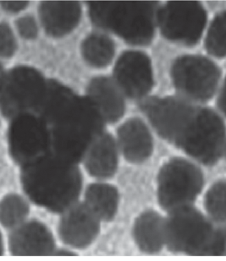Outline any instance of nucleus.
<instances>
[{
  "label": "nucleus",
  "mask_w": 226,
  "mask_h": 261,
  "mask_svg": "<svg viewBox=\"0 0 226 261\" xmlns=\"http://www.w3.org/2000/svg\"><path fill=\"white\" fill-rule=\"evenodd\" d=\"M41 117L51 133V152L77 165L84 160L102 135V122L89 101L82 99L56 82L47 84Z\"/></svg>",
  "instance_id": "nucleus-1"
},
{
  "label": "nucleus",
  "mask_w": 226,
  "mask_h": 261,
  "mask_svg": "<svg viewBox=\"0 0 226 261\" xmlns=\"http://www.w3.org/2000/svg\"><path fill=\"white\" fill-rule=\"evenodd\" d=\"M20 180L29 201L54 213L63 214L78 203L82 187L77 165L52 152L21 167Z\"/></svg>",
  "instance_id": "nucleus-2"
},
{
  "label": "nucleus",
  "mask_w": 226,
  "mask_h": 261,
  "mask_svg": "<svg viewBox=\"0 0 226 261\" xmlns=\"http://www.w3.org/2000/svg\"><path fill=\"white\" fill-rule=\"evenodd\" d=\"M91 17L97 25L128 42H149L154 34L155 4L152 2H91Z\"/></svg>",
  "instance_id": "nucleus-3"
},
{
  "label": "nucleus",
  "mask_w": 226,
  "mask_h": 261,
  "mask_svg": "<svg viewBox=\"0 0 226 261\" xmlns=\"http://www.w3.org/2000/svg\"><path fill=\"white\" fill-rule=\"evenodd\" d=\"M47 84L35 69L17 67L4 74L0 84V112L13 119L39 111L46 93Z\"/></svg>",
  "instance_id": "nucleus-4"
},
{
  "label": "nucleus",
  "mask_w": 226,
  "mask_h": 261,
  "mask_svg": "<svg viewBox=\"0 0 226 261\" xmlns=\"http://www.w3.org/2000/svg\"><path fill=\"white\" fill-rule=\"evenodd\" d=\"M203 185L202 171L196 165L174 158L167 162L159 173V203L169 213L192 206Z\"/></svg>",
  "instance_id": "nucleus-5"
},
{
  "label": "nucleus",
  "mask_w": 226,
  "mask_h": 261,
  "mask_svg": "<svg viewBox=\"0 0 226 261\" xmlns=\"http://www.w3.org/2000/svg\"><path fill=\"white\" fill-rule=\"evenodd\" d=\"M165 245L171 251L194 256H207L214 227L192 206L169 213L165 220Z\"/></svg>",
  "instance_id": "nucleus-6"
},
{
  "label": "nucleus",
  "mask_w": 226,
  "mask_h": 261,
  "mask_svg": "<svg viewBox=\"0 0 226 261\" xmlns=\"http://www.w3.org/2000/svg\"><path fill=\"white\" fill-rule=\"evenodd\" d=\"M225 128L220 117L209 109L195 111L178 146L204 165L215 164L223 154Z\"/></svg>",
  "instance_id": "nucleus-7"
},
{
  "label": "nucleus",
  "mask_w": 226,
  "mask_h": 261,
  "mask_svg": "<svg viewBox=\"0 0 226 261\" xmlns=\"http://www.w3.org/2000/svg\"><path fill=\"white\" fill-rule=\"evenodd\" d=\"M9 151L20 167L51 153V133L41 118L24 114L11 122L8 133Z\"/></svg>",
  "instance_id": "nucleus-8"
},
{
  "label": "nucleus",
  "mask_w": 226,
  "mask_h": 261,
  "mask_svg": "<svg viewBox=\"0 0 226 261\" xmlns=\"http://www.w3.org/2000/svg\"><path fill=\"white\" fill-rule=\"evenodd\" d=\"M207 15L197 2H170L158 12V21L167 39L186 44L196 43L205 28Z\"/></svg>",
  "instance_id": "nucleus-9"
},
{
  "label": "nucleus",
  "mask_w": 226,
  "mask_h": 261,
  "mask_svg": "<svg viewBox=\"0 0 226 261\" xmlns=\"http://www.w3.org/2000/svg\"><path fill=\"white\" fill-rule=\"evenodd\" d=\"M172 76L181 93L192 99L205 101L214 95L220 71L205 58L187 56L177 60Z\"/></svg>",
  "instance_id": "nucleus-10"
},
{
  "label": "nucleus",
  "mask_w": 226,
  "mask_h": 261,
  "mask_svg": "<svg viewBox=\"0 0 226 261\" xmlns=\"http://www.w3.org/2000/svg\"><path fill=\"white\" fill-rule=\"evenodd\" d=\"M143 109L159 135L177 145L196 111L173 98L149 99Z\"/></svg>",
  "instance_id": "nucleus-11"
},
{
  "label": "nucleus",
  "mask_w": 226,
  "mask_h": 261,
  "mask_svg": "<svg viewBox=\"0 0 226 261\" xmlns=\"http://www.w3.org/2000/svg\"><path fill=\"white\" fill-rule=\"evenodd\" d=\"M8 245L14 256H49L56 252L52 232L37 219H28L9 231Z\"/></svg>",
  "instance_id": "nucleus-12"
},
{
  "label": "nucleus",
  "mask_w": 226,
  "mask_h": 261,
  "mask_svg": "<svg viewBox=\"0 0 226 261\" xmlns=\"http://www.w3.org/2000/svg\"><path fill=\"white\" fill-rule=\"evenodd\" d=\"M101 220L85 203L76 204L63 213L58 225L62 242L76 248H84L95 240Z\"/></svg>",
  "instance_id": "nucleus-13"
},
{
  "label": "nucleus",
  "mask_w": 226,
  "mask_h": 261,
  "mask_svg": "<svg viewBox=\"0 0 226 261\" xmlns=\"http://www.w3.org/2000/svg\"><path fill=\"white\" fill-rule=\"evenodd\" d=\"M115 75L125 92L133 97L146 94L153 84L150 62L139 52L124 53L116 64Z\"/></svg>",
  "instance_id": "nucleus-14"
},
{
  "label": "nucleus",
  "mask_w": 226,
  "mask_h": 261,
  "mask_svg": "<svg viewBox=\"0 0 226 261\" xmlns=\"http://www.w3.org/2000/svg\"><path fill=\"white\" fill-rule=\"evenodd\" d=\"M39 16L46 33L59 37L68 34L77 26L81 8L78 2H43L39 7Z\"/></svg>",
  "instance_id": "nucleus-15"
},
{
  "label": "nucleus",
  "mask_w": 226,
  "mask_h": 261,
  "mask_svg": "<svg viewBox=\"0 0 226 261\" xmlns=\"http://www.w3.org/2000/svg\"><path fill=\"white\" fill-rule=\"evenodd\" d=\"M118 138L120 150L129 162L141 164L153 152L151 134L140 120L132 119L125 122L118 132Z\"/></svg>",
  "instance_id": "nucleus-16"
},
{
  "label": "nucleus",
  "mask_w": 226,
  "mask_h": 261,
  "mask_svg": "<svg viewBox=\"0 0 226 261\" xmlns=\"http://www.w3.org/2000/svg\"><path fill=\"white\" fill-rule=\"evenodd\" d=\"M86 170L94 177L105 179L113 177L117 170L118 148L113 138L101 135L84 158Z\"/></svg>",
  "instance_id": "nucleus-17"
},
{
  "label": "nucleus",
  "mask_w": 226,
  "mask_h": 261,
  "mask_svg": "<svg viewBox=\"0 0 226 261\" xmlns=\"http://www.w3.org/2000/svg\"><path fill=\"white\" fill-rule=\"evenodd\" d=\"M89 101L101 118L116 121L124 113V102L113 82L105 77L96 78L88 89Z\"/></svg>",
  "instance_id": "nucleus-18"
},
{
  "label": "nucleus",
  "mask_w": 226,
  "mask_h": 261,
  "mask_svg": "<svg viewBox=\"0 0 226 261\" xmlns=\"http://www.w3.org/2000/svg\"><path fill=\"white\" fill-rule=\"evenodd\" d=\"M133 235L142 251L158 253L165 245V220L156 212H145L136 220Z\"/></svg>",
  "instance_id": "nucleus-19"
},
{
  "label": "nucleus",
  "mask_w": 226,
  "mask_h": 261,
  "mask_svg": "<svg viewBox=\"0 0 226 261\" xmlns=\"http://www.w3.org/2000/svg\"><path fill=\"white\" fill-rule=\"evenodd\" d=\"M119 196L115 187L98 182L91 185L85 195V204L101 221L109 222L117 213Z\"/></svg>",
  "instance_id": "nucleus-20"
},
{
  "label": "nucleus",
  "mask_w": 226,
  "mask_h": 261,
  "mask_svg": "<svg viewBox=\"0 0 226 261\" xmlns=\"http://www.w3.org/2000/svg\"><path fill=\"white\" fill-rule=\"evenodd\" d=\"M30 203L18 193H9L0 200V226L10 231L29 219Z\"/></svg>",
  "instance_id": "nucleus-21"
},
{
  "label": "nucleus",
  "mask_w": 226,
  "mask_h": 261,
  "mask_svg": "<svg viewBox=\"0 0 226 261\" xmlns=\"http://www.w3.org/2000/svg\"><path fill=\"white\" fill-rule=\"evenodd\" d=\"M82 53L85 59L91 66L97 68L104 67L113 59V44L105 36L91 35L83 43Z\"/></svg>",
  "instance_id": "nucleus-22"
},
{
  "label": "nucleus",
  "mask_w": 226,
  "mask_h": 261,
  "mask_svg": "<svg viewBox=\"0 0 226 261\" xmlns=\"http://www.w3.org/2000/svg\"><path fill=\"white\" fill-rule=\"evenodd\" d=\"M205 207L210 220L226 226V181L214 184L205 197Z\"/></svg>",
  "instance_id": "nucleus-23"
},
{
  "label": "nucleus",
  "mask_w": 226,
  "mask_h": 261,
  "mask_svg": "<svg viewBox=\"0 0 226 261\" xmlns=\"http://www.w3.org/2000/svg\"><path fill=\"white\" fill-rule=\"evenodd\" d=\"M206 47L214 57H226V12L219 14L212 22L208 33Z\"/></svg>",
  "instance_id": "nucleus-24"
},
{
  "label": "nucleus",
  "mask_w": 226,
  "mask_h": 261,
  "mask_svg": "<svg viewBox=\"0 0 226 261\" xmlns=\"http://www.w3.org/2000/svg\"><path fill=\"white\" fill-rule=\"evenodd\" d=\"M16 48V40L13 31L8 24L0 23V57H12Z\"/></svg>",
  "instance_id": "nucleus-25"
},
{
  "label": "nucleus",
  "mask_w": 226,
  "mask_h": 261,
  "mask_svg": "<svg viewBox=\"0 0 226 261\" xmlns=\"http://www.w3.org/2000/svg\"><path fill=\"white\" fill-rule=\"evenodd\" d=\"M207 256H226V226L214 229Z\"/></svg>",
  "instance_id": "nucleus-26"
},
{
  "label": "nucleus",
  "mask_w": 226,
  "mask_h": 261,
  "mask_svg": "<svg viewBox=\"0 0 226 261\" xmlns=\"http://www.w3.org/2000/svg\"><path fill=\"white\" fill-rule=\"evenodd\" d=\"M18 33L24 39H34L37 37L38 28L35 20L32 17L20 18L16 21Z\"/></svg>",
  "instance_id": "nucleus-27"
},
{
  "label": "nucleus",
  "mask_w": 226,
  "mask_h": 261,
  "mask_svg": "<svg viewBox=\"0 0 226 261\" xmlns=\"http://www.w3.org/2000/svg\"><path fill=\"white\" fill-rule=\"evenodd\" d=\"M29 2L26 1H0V6L7 12L17 13L24 10Z\"/></svg>",
  "instance_id": "nucleus-28"
},
{
  "label": "nucleus",
  "mask_w": 226,
  "mask_h": 261,
  "mask_svg": "<svg viewBox=\"0 0 226 261\" xmlns=\"http://www.w3.org/2000/svg\"><path fill=\"white\" fill-rule=\"evenodd\" d=\"M219 106L226 115V81L218 100Z\"/></svg>",
  "instance_id": "nucleus-29"
},
{
  "label": "nucleus",
  "mask_w": 226,
  "mask_h": 261,
  "mask_svg": "<svg viewBox=\"0 0 226 261\" xmlns=\"http://www.w3.org/2000/svg\"><path fill=\"white\" fill-rule=\"evenodd\" d=\"M4 252H5V244H4L3 235L0 231V256L3 255Z\"/></svg>",
  "instance_id": "nucleus-30"
},
{
  "label": "nucleus",
  "mask_w": 226,
  "mask_h": 261,
  "mask_svg": "<svg viewBox=\"0 0 226 261\" xmlns=\"http://www.w3.org/2000/svg\"><path fill=\"white\" fill-rule=\"evenodd\" d=\"M4 75L3 68H2L1 64H0V84H1L2 79H3Z\"/></svg>",
  "instance_id": "nucleus-31"
},
{
  "label": "nucleus",
  "mask_w": 226,
  "mask_h": 261,
  "mask_svg": "<svg viewBox=\"0 0 226 261\" xmlns=\"http://www.w3.org/2000/svg\"><path fill=\"white\" fill-rule=\"evenodd\" d=\"M222 155H224L226 158V141L224 145V148H223Z\"/></svg>",
  "instance_id": "nucleus-32"
}]
</instances>
